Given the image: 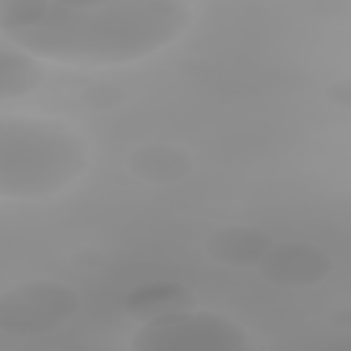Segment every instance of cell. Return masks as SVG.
I'll return each mask as SVG.
<instances>
[{
  "instance_id": "6da1fadb",
  "label": "cell",
  "mask_w": 351,
  "mask_h": 351,
  "mask_svg": "<svg viewBox=\"0 0 351 351\" xmlns=\"http://www.w3.org/2000/svg\"><path fill=\"white\" fill-rule=\"evenodd\" d=\"M192 16L181 0H0V33L19 52L74 69L140 63L178 41Z\"/></svg>"
},
{
  "instance_id": "3957f363",
  "label": "cell",
  "mask_w": 351,
  "mask_h": 351,
  "mask_svg": "<svg viewBox=\"0 0 351 351\" xmlns=\"http://www.w3.org/2000/svg\"><path fill=\"white\" fill-rule=\"evenodd\" d=\"M129 351H255L252 335L233 318L192 307L143 321Z\"/></svg>"
},
{
  "instance_id": "9c48e42d",
  "label": "cell",
  "mask_w": 351,
  "mask_h": 351,
  "mask_svg": "<svg viewBox=\"0 0 351 351\" xmlns=\"http://www.w3.org/2000/svg\"><path fill=\"white\" fill-rule=\"evenodd\" d=\"M44 63L27 52L0 49V101L25 99L44 85Z\"/></svg>"
},
{
  "instance_id": "277c9868",
  "label": "cell",
  "mask_w": 351,
  "mask_h": 351,
  "mask_svg": "<svg viewBox=\"0 0 351 351\" xmlns=\"http://www.w3.org/2000/svg\"><path fill=\"white\" fill-rule=\"evenodd\" d=\"M80 310V293L52 277H36L0 293V332L41 337L60 329Z\"/></svg>"
},
{
  "instance_id": "5b68a950",
  "label": "cell",
  "mask_w": 351,
  "mask_h": 351,
  "mask_svg": "<svg viewBox=\"0 0 351 351\" xmlns=\"http://www.w3.org/2000/svg\"><path fill=\"white\" fill-rule=\"evenodd\" d=\"M255 269L269 285L313 288L329 277L332 255L310 241H274Z\"/></svg>"
},
{
  "instance_id": "8992f818",
  "label": "cell",
  "mask_w": 351,
  "mask_h": 351,
  "mask_svg": "<svg viewBox=\"0 0 351 351\" xmlns=\"http://www.w3.org/2000/svg\"><path fill=\"white\" fill-rule=\"evenodd\" d=\"M126 167L143 184L165 186V184H181V181H186L192 176V170H195V156L184 145L156 140V143L137 145L129 154Z\"/></svg>"
},
{
  "instance_id": "ba28073f",
  "label": "cell",
  "mask_w": 351,
  "mask_h": 351,
  "mask_svg": "<svg viewBox=\"0 0 351 351\" xmlns=\"http://www.w3.org/2000/svg\"><path fill=\"white\" fill-rule=\"evenodd\" d=\"M197 307V296L173 280H151V282H140L137 288H132L123 299V310L126 315H132L134 321H154L162 315H173V313H186Z\"/></svg>"
},
{
  "instance_id": "52a82bcc",
  "label": "cell",
  "mask_w": 351,
  "mask_h": 351,
  "mask_svg": "<svg viewBox=\"0 0 351 351\" xmlns=\"http://www.w3.org/2000/svg\"><path fill=\"white\" fill-rule=\"evenodd\" d=\"M274 239L263 228L255 225H225L208 233L206 239V255L230 269H255L263 255L271 250Z\"/></svg>"
},
{
  "instance_id": "7a4b0ae2",
  "label": "cell",
  "mask_w": 351,
  "mask_h": 351,
  "mask_svg": "<svg viewBox=\"0 0 351 351\" xmlns=\"http://www.w3.org/2000/svg\"><path fill=\"white\" fill-rule=\"evenodd\" d=\"M90 167V145L66 121L0 115V200H52Z\"/></svg>"
},
{
  "instance_id": "30bf717a",
  "label": "cell",
  "mask_w": 351,
  "mask_h": 351,
  "mask_svg": "<svg viewBox=\"0 0 351 351\" xmlns=\"http://www.w3.org/2000/svg\"><path fill=\"white\" fill-rule=\"evenodd\" d=\"M326 96H329V101H332V104H337L340 110H346V107L351 104V80H348V77L335 80V82L329 85Z\"/></svg>"
},
{
  "instance_id": "8fae6325",
  "label": "cell",
  "mask_w": 351,
  "mask_h": 351,
  "mask_svg": "<svg viewBox=\"0 0 351 351\" xmlns=\"http://www.w3.org/2000/svg\"><path fill=\"white\" fill-rule=\"evenodd\" d=\"M329 321L337 324V329H348V324H351V313H348V307H340L337 313H332Z\"/></svg>"
}]
</instances>
